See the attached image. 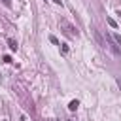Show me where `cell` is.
<instances>
[{
    "label": "cell",
    "instance_id": "cell-2",
    "mask_svg": "<svg viewBox=\"0 0 121 121\" xmlns=\"http://www.w3.org/2000/svg\"><path fill=\"white\" fill-rule=\"evenodd\" d=\"M93 36H95V40H96V43H98V45H100L102 49H108V42H106V40H104V38L100 36V32H98L96 28H93Z\"/></svg>",
    "mask_w": 121,
    "mask_h": 121
},
{
    "label": "cell",
    "instance_id": "cell-5",
    "mask_svg": "<svg viewBox=\"0 0 121 121\" xmlns=\"http://www.w3.org/2000/svg\"><path fill=\"white\" fill-rule=\"evenodd\" d=\"M8 43H9V49H17V42H13V40H8Z\"/></svg>",
    "mask_w": 121,
    "mask_h": 121
},
{
    "label": "cell",
    "instance_id": "cell-4",
    "mask_svg": "<svg viewBox=\"0 0 121 121\" xmlns=\"http://www.w3.org/2000/svg\"><path fill=\"white\" fill-rule=\"evenodd\" d=\"M108 25H110L112 28H117V23H115V21H113L112 17H108Z\"/></svg>",
    "mask_w": 121,
    "mask_h": 121
},
{
    "label": "cell",
    "instance_id": "cell-7",
    "mask_svg": "<svg viewBox=\"0 0 121 121\" xmlns=\"http://www.w3.org/2000/svg\"><path fill=\"white\" fill-rule=\"evenodd\" d=\"M2 4H4V6H8V8H9V6H11V0H2Z\"/></svg>",
    "mask_w": 121,
    "mask_h": 121
},
{
    "label": "cell",
    "instance_id": "cell-1",
    "mask_svg": "<svg viewBox=\"0 0 121 121\" xmlns=\"http://www.w3.org/2000/svg\"><path fill=\"white\" fill-rule=\"evenodd\" d=\"M60 26L64 28V32H66L68 36H72V38H74V36H78V28H76L74 25H70L68 21H64V19H62V21H60Z\"/></svg>",
    "mask_w": 121,
    "mask_h": 121
},
{
    "label": "cell",
    "instance_id": "cell-6",
    "mask_svg": "<svg viewBox=\"0 0 121 121\" xmlns=\"http://www.w3.org/2000/svg\"><path fill=\"white\" fill-rule=\"evenodd\" d=\"M113 40H115L117 45H121V36H119V34H113Z\"/></svg>",
    "mask_w": 121,
    "mask_h": 121
},
{
    "label": "cell",
    "instance_id": "cell-9",
    "mask_svg": "<svg viewBox=\"0 0 121 121\" xmlns=\"http://www.w3.org/2000/svg\"><path fill=\"white\" fill-rule=\"evenodd\" d=\"M66 121H70V119H66Z\"/></svg>",
    "mask_w": 121,
    "mask_h": 121
},
{
    "label": "cell",
    "instance_id": "cell-8",
    "mask_svg": "<svg viewBox=\"0 0 121 121\" xmlns=\"http://www.w3.org/2000/svg\"><path fill=\"white\" fill-rule=\"evenodd\" d=\"M53 2H55V4H60V6H62V0H53Z\"/></svg>",
    "mask_w": 121,
    "mask_h": 121
},
{
    "label": "cell",
    "instance_id": "cell-3",
    "mask_svg": "<svg viewBox=\"0 0 121 121\" xmlns=\"http://www.w3.org/2000/svg\"><path fill=\"white\" fill-rule=\"evenodd\" d=\"M78 106H79V102H78V100H72V102L68 104V108H70L72 112H74V110H78Z\"/></svg>",
    "mask_w": 121,
    "mask_h": 121
}]
</instances>
